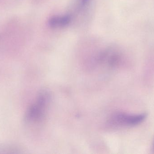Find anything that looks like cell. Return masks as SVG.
<instances>
[{"instance_id": "cell-1", "label": "cell", "mask_w": 154, "mask_h": 154, "mask_svg": "<svg viewBox=\"0 0 154 154\" xmlns=\"http://www.w3.org/2000/svg\"><path fill=\"white\" fill-rule=\"evenodd\" d=\"M50 99L48 92L43 91L38 97L36 103L31 107L26 115V119L29 122L41 120L44 116L46 107Z\"/></svg>"}, {"instance_id": "cell-2", "label": "cell", "mask_w": 154, "mask_h": 154, "mask_svg": "<svg viewBox=\"0 0 154 154\" xmlns=\"http://www.w3.org/2000/svg\"><path fill=\"white\" fill-rule=\"evenodd\" d=\"M145 114L129 115L119 113L112 116L109 120L111 125L118 126H134L139 124L146 118Z\"/></svg>"}, {"instance_id": "cell-5", "label": "cell", "mask_w": 154, "mask_h": 154, "mask_svg": "<svg viewBox=\"0 0 154 154\" xmlns=\"http://www.w3.org/2000/svg\"><path fill=\"white\" fill-rule=\"evenodd\" d=\"M77 11H82L85 9L90 0H76Z\"/></svg>"}, {"instance_id": "cell-3", "label": "cell", "mask_w": 154, "mask_h": 154, "mask_svg": "<svg viewBox=\"0 0 154 154\" xmlns=\"http://www.w3.org/2000/svg\"><path fill=\"white\" fill-rule=\"evenodd\" d=\"M120 59V54L118 50L110 48L100 54L99 61L100 63L107 67H113L117 65Z\"/></svg>"}, {"instance_id": "cell-4", "label": "cell", "mask_w": 154, "mask_h": 154, "mask_svg": "<svg viewBox=\"0 0 154 154\" xmlns=\"http://www.w3.org/2000/svg\"><path fill=\"white\" fill-rule=\"evenodd\" d=\"M72 19V15L69 14L56 15L50 19L49 24L52 27L61 28L69 25L71 22Z\"/></svg>"}]
</instances>
